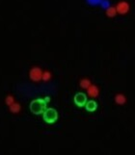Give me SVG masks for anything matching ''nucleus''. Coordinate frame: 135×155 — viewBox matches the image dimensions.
I'll use <instances>...</instances> for the list:
<instances>
[{
	"instance_id": "nucleus-13",
	"label": "nucleus",
	"mask_w": 135,
	"mask_h": 155,
	"mask_svg": "<svg viewBox=\"0 0 135 155\" xmlns=\"http://www.w3.org/2000/svg\"><path fill=\"white\" fill-rule=\"evenodd\" d=\"M95 108H96V105H95V103L93 102V101H91V102L88 103V105H87V109L88 110H94Z\"/></svg>"
},
{
	"instance_id": "nucleus-11",
	"label": "nucleus",
	"mask_w": 135,
	"mask_h": 155,
	"mask_svg": "<svg viewBox=\"0 0 135 155\" xmlns=\"http://www.w3.org/2000/svg\"><path fill=\"white\" fill-rule=\"evenodd\" d=\"M101 2H102V0H86V3L93 7H96V6L100 7Z\"/></svg>"
},
{
	"instance_id": "nucleus-8",
	"label": "nucleus",
	"mask_w": 135,
	"mask_h": 155,
	"mask_svg": "<svg viewBox=\"0 0 135 155\" xmlns=\"http://www.w3.org/2000/svg\"><path fill=\"white\" fill-rule=\"evenodd\" d=\"M51 78H52V73L49 71H45L42 72V81L44 82L50 81Z\"/></svg>"
},
{
	"instance_id": "nucleus-10",
	"label": "nucleus",
	"mask_w": 135,
	"mask_h": 155,
	"mask_svg": "<svg viewBox=\"0 0 135 155\" xmlns=\"http://www.w3.org/2000/svg\"><path fill=\"white\" fill-rule=\"evenodd\" d=\"M15 102V99L14 97V95H12V94H8L6 97V98H5V103L7 104L8 107L11 106L12 104H14Z\"/></svg>"
},
{
	"instance_id": "nucleus-1",
	"label": "nucleus",
	"mask_w": 135,
	"mask_h": 155,
	"mask_svg": "<svg viewBox=\"0 0 135 155\" xmlns=\"http://www.w3.org/2000/svg\"><path fill=\"white\" fill-rule=\"evenodd\" d=\"M42 69L38 67H32L29 71V77L33 82H40L42 80Z\"/></svg>"
},
{
	"instance_id": "nucleus-6",
	"label": "nucleus",
	"mask_w": 135,
	"mask_h": 155,
	"mask_svg": "<svg viewBox=\"0 0 135 155\" xmlns=\"http://www.w3.org/2000/svg\"><path fill=\"white\" fill-rule=\"evenodd\" d=\"M9 110L11 113H13V114H19L21 111V105L19 102H15L14 104L9 106Z\"/></svg>"
},
{
	"instance_id": "nucleus-5",
	"label": "nucleus",
	"mask_w": 135,
	"mask_h": 155,
	"mask_svg": "<svg viewBox=\"0 0 135 155\" xmlns=\"http://www.w3.org/2000/svg\"><path fill=\"white\" fill-rule=\"evenodd\" d=\"M105 14H106L107 17H108V18H115L116 15H117V14H118L117 9H116V6H110L108 9H106V10H105Z\"/></svg>"
},
{
	"instance_id": "nucleus-2",
	"label": "nucleus",
	"mask_w": 135,
	"mask_h": 155,
	"mask_svg": "<svg viewBox=\"0 0 135 155\" xmlns=\"http://www.w3.org/2000/svg\"><path fill=\"white\" fill-rule=\"evenodd\" d=\"M116 9H117L118 14H120L122 15H125L128 14L129 11H130V4L123 0V1H120V2L117 3Z\"/></svg>"
},
{
	"instance_id": "nucleus-4",
	"label": "nucleus",
	"mask_w": 135,
	"mask_h": 155,
	"mask_svg": "<svg viewBox=\"0 0 135 155\" xmlns=\"http://www.w3.org/2000/svg\"><path fill=\"white\" fill-rule=\"evenodd\" d=\"M114 100H115V103L118 104V105H123V104H126L127 103V97H126V95L123 94H117L115 95V97H114Z\"/></svg>"
},
{
	"instance_id": "nucleus-7",
	"label": "nucleus",
	"mask_w": 135,
	"mask_h": 155,
	"mask_svg": "<svg viewBox=\"0 0 135 155\" xmlns=\"http://www.w3.org/2000/svg\"><path fill=\"white\" fill-rule=\"evenodd\" d=\"M91 85H92V82L89 78H82L79 82V86L84 90H87Z\"/></svg>"
},
{
	"instance_id": "nucleus-3",
	"label": "nucleus",
	"mask_w": 135,
	"mask_h": 155,
	"mask_svg": "<svg viewBox=\"0 0 135 155\" xmlns=\"http://www.w3.org/2000/svg\"><path fill=\"white\" fill-rule=\"evenodd\" d=\"M86 91H87L88 97H90L91 98H96L100 95V88L96 86V85H94V84H92Z\"/></svg>"
},
{
	"instance_id": "nucleus-12",
	"label": "nucleus",
	"mask_w": 135,
	"mask_h": 155,
	"mask_svg": "<svg viewBox=\"0 0 135 155\" xmlns=\"http://www.w3.org/2000/svg\"><path fill=\"white\" fill-rule=\"evenodd\" d=\"M111 6V2H110V0H102V2L100 4V7L101 9H103V10H106L108 9Z\"/></svg>"
},
{
	"instance_id": "nucleus-9",
	"label": "nucleus",
	"mask_w": 135,
	"mask_h": 155,
	"mask_svg": "<svg viewBox=\"0 0 135 155\" xmlns=\"http://www.w3.org/2000/svg\"><path fill=\"white\" fill-rule=\"evenodd\" d=\"M85 102V97L83 94H77L76 97H75V103H76L77 105L81 106L83 105V103Z\"/></svg>"
}]
</instances>
